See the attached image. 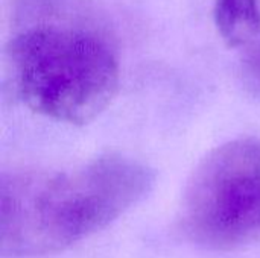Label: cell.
I'll return each mask as SVG.
<instances>
[{
    "instance_id": "obj_4",
    "label": "cell",
    "mask_w": 260,
    "mask_h": 258,
    "mask_svg": "<svg viewBox=\"0 0 260 258\" xmlns=\"http://www.w3.org/2000/svg\"><path fill=\"white\" fill-rule=\"evenodd\" d=\"M215 24L230 47L245 46L259 30L257 0H215Z\"/></svg>"
},
{
    "instance_id": "obj_1",
    "label": "cell",
    "mask_w": 260,
    "mask_h": 258,
    "mask_svg": "<svg viewBox=\"0 0 260 258\" xmlns=\"http://www.w3.org/2000/svg\"><path fill=\"white\" fill-rule=\"evenodd\" d=\"M154 182L148 164L119 152L101 154L52 176H3L2 254L27 258L64 251L131 210Z\"/></svg>"
},
{
    "instance_id": "obj_5",
    "label": "cell",
    "mask_w": 260,
    "mask_h": 258,
    "mask_svg": "<svg viewBox=\"0 0 260 258\" xmlns=\"http://www.w3.org/2000/svg\"><path fill=\"white\" fill-rule=\"evenodd\" d=\"M244 47L245 52L241 59V81L251 96L260 99V27Z\"/></svg>"
},
{
    "instance_id": "obj_2",
    "label": "cell",
    "mask_w": 260,
    "mask_h": 258,
    "mask_svg": "<svg viewBox=\"0 0 260 258\" xmlns=\"http://www.w3.org/2000/svg\"><path fill=\"white\" fill-rule=\"evenodd\" d=\"M27 20L6 47L14 88L34 113L69 125L93 122L116 96L119 61L108 36L81 17Z\"/></svg>"
},
{
    "instance_id": "obj_3",
    "label": "cell",
    "mask_w": 260,
    "mask_h": 258,
    "mask_svg": "<svg viewBox=\"0 0 260 258\" xmlns=\"http://www.w3.org/2000/svg\"><path fill=\"white\" fill-rule=\"evenodd\" d=\"M180 228L215 251L260 242L259 138L227 141L198 163L183 193Z\"/></svg>"
}]
</instances>
